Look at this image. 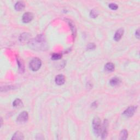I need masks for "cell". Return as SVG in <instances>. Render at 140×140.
<instances>
[{"label":"cell","instance_id":"obj_11","mask_svg":"<svg viewBox=\"0 0 140 140\" xmlns=\"http://www.w3.org/2000/svg\"><path fill=\"white\" fill-rule=\"evenodd\" d=\"M30 34H28V33H24L21 34L20 36L19 40L21 42H26L27 40H29L30 39Z\"/></svg>","mask_w":140,"mask_h":140},{"label":"cell","instance_id":"obj_2","mask_svg":"<svg viewBox=\"0 0 140 140\" xmlns=\"http://www.w3.org/2000/svg\"><path fill=\"white\" fill-rule=\"evenodd\" d=\"M102 124L101 120L99 117H96L94 119L93 122V128L94 134L98 136H101Z\"/></svg>","mask_w":140,"mask_h":140},{"label":"cell","instance_id":"obj_18","mask_svg":"<svg viewBox=\"0 0 140 140\" xmlns=\"http://www.w3.org/2000/svg\"><path fill=\"white\" fill-rule=\"evenodd\" d=\"M108 7H109V8H110L112 10H117L118 8V5L116 3H111L109 4V5H108Z\"/></svg>","mask_w":140,"mask_h":140},{"label":"cell","instance_id":"obj_9","mask_svg":"<svg viewBox=\"0 0 140 140\" xmlns=\"http://www.w3.org/2000/svg\"><path fill=\"white\" fill-rule=\"evenodd\" d=\"M55 81L56 83L58 85H62L64 83L65 81V78L64 76H63L62 75H58L55 77Z\"/></svg>","mask_w":140,"mask_h":140},{"label":"cell","instance_id":"obj_12","mask_svg":"<svg viewBox=\"0 0 140 140\" xmlns=\"http://www.w3.org/2000/svg\"><path fill=\"white\" fill-rule=\"evenodd\" d=\"M105 69L108 72H112L115 70V65L111 62H108L105 65Z\"/></svg>","mask_w":140,"mask_h":140},{"label":"cell","instance_id":"obj_3","mask_svg":"<svg viewBox=\"0 0 140 140\" xmlns=\"http://www.w3.org/2000/svg\"><path fill=\"white\" fill-rule=\"evenodd\" d=\"M42 65L41 60L38 58H34L30 62V68L33 71H38Z\"/></svg>","mask_w":140,"mask_h":140},{"label":"cell","instance_id":"obj_1","mask_svg":"<svg viewBox=\"0 0 140 140\" xmlns=\"http://www.w3.org/2000/svg\"><path fill=\"white\" fill-rule=\"evenodd\" d=\"M28 45L32 49L38 50H44L48 48L46 41L43 35H39L36 38L30 39Z\"/></svg>","mask_w":140,"mask_h":140},{"label":"cell","instance_id":"obj_21","mask_svg":"<svg viewBox=\"0 0 140 140\" xmlns=\"http://www.w3.org/2000/svg\"><path fill=\"white\" fill-rule=\"evenodd\" d=\"M140 30L138 29L136 31V32H135V36L138 39L140 38Z\"/></svg>","mask_w":140,"mask_h":140},{"label":"cell","instance_id":"obj_13","mask_svg":"<svg viewBox=\"0 0 140 140\" xmlns=\"http://www.w3.org/2000/svg\"><path fill=\"white\" fill-rule=\"evenodd\" d=\"M24 139V136L23 134L19 132V131H17L14 135L13 136V138H12V140H23Z\"/></svg>","mask_w":140,"mask_h":140},{"label":"cell","instance_id":"obj_16","mask_svg":"<svg viewBox=\"0 0 140 140\" xmlns=\"http://www.w3.org/2000/svg\"><path fill=\"white\" fill-rule=\"evenodd\" d=\"M128 133L126 130H122L120 134V138L121 140H126L128 138Z\"/></svg>","mask_w":140,"mask_h":140},{"label":"cell","instance_id":"obj_20","mask_svg":"<svg viewBox=\"0 0 140 140\" xmlns=\"http://www.w3.org/2000/svg\"><path fill=\"white\" fill-rule=\"evenodd\" d=\"M95 45L94 43H89L87 45V49L88 50H92L95 49Z\"/></svg>","mask_w":140,"mask_h":140},{"label":"cell","instance_id":"obj_7","mask_svg":"<svg viewBox=\"0 0 140 140\" xmlns=\"http://www.w3.org/2000/svg\"><path fill=\"white\" fill-rule=\"evenodd\" d=\"M107 126H108V122L107 121H104V123L102 125V129L101 136L102 139H105L107 135Z\"/></svg>","mask_w":140,"mask_h":140},{"label":"cell","instance_id":"obj_6","mask_svg":"<svg viewBox=\"0 0 140 140\" xmlns=\"http://www.w3.org/2000/svg\"><path fill=\"white\" fill-rule=\"evenodd\" d=\"M33 18V15L32 13L26 12L24 14L22 18V20L24 23H28V22L32 21Z\"/></svg>","mask_w":140,"mask_h":140},{"label":"cell","instance_id":"obj_8","mask_svg":"<svg viewBox=\"0 0 140 140\" xmlns=\"http://www.w3.org/2000/svg\"><path fill=\"white\" fill-rule=\"evenodd\" d=\"M124 33V29L123 28H119L117 31L116 32L115 36H114V39L116 41H119L121 39L122 36L123 35Z\"/></svg>","mask_w":140,"mask_h":140},{"label":"cell","instance_id":"obj_4","mask_svg":"<svg viewBox=\"0 0 140 140\" xmlns=\"http://www.w3.org/2000/svg\"><path fill=\"white\" fill-rule=\"evenodd\" d=\"M28 118V113L27 112H22L17 117L16 121L18 123H25L27 121Z\"/></svg>","mask_w":140,"mask_h":140},{"label":"cell","instance_id":"obj_10","mask_svg":"<svg viewBox=\"0 0 140 140\" xmlns=\"http://www.w3.org/2000/svg\"><path fill=\"white\" fill-rule=\"evenodd\" d=\"M15 9L18 11H22L24 9L25 7V4L24 2L19 1L16 2L15 4Z\"/></svg>","mask_w":140,"mask_h":140},{"label":"cell","instance_id":"obj_14","mask_svg":"<svg viewBox=\"0 0 140 140\" xmlns=\"http://www.w3.org/2000/svg\"><path fill=\"white\" fill-rule=\"evenodd\" d=\"M13 106L14 107L16 108L21 107L22 106V102L21 101V100L17 99L14 101L13 103Z\"/></svg>","mask_w":140,"mask_h":140},{"label":"cell","instance_id":"obj_5","mask_svg":"<svg viewBox=\"0 0 140 140\" xmlns=\"http://www.w3.org/2000/svg\"><path fill=\"white\" fill-rule=\"evenodd\" d=\"M136 110V107L135 106H131L128 108L123 113V115L126 117H132L134 113L135 112Z\"/></svg>","mask_w":140,"mask_h":140},{"label":"cell","instance_id":"obj_19","mask_svg":"<svg viewBox=\"0 0 140 140\" xmlns=\"http://www.w3.org/2000/svg\"><path fill=\"white\" fill-rule=\"evenodd\" d=\"M98 13H97V12L95 10H93L91 11V12L90 13V16L91 17V18H95L98 16Z\"/></svg>","mask_w":140,"mask_h":140},{"label":"cell","instance_id":"obj_15","mask_svg":"<svg viewBox=\"0 0 140 140\" xmlns=\"http://www.w3.org/2000/svg\"><path fill=\"white\" fill-rule=\"evenodd\" d=\"M121 82V80H120L118 78H113L110 81V84L112 86H116L120 83Z\"/></svg>","mask_w":140,"mask_h":140},{"label":"cell","instance_id":"obj_17","mask_svg":"<svg viewBox=\"0 0 140 140\" xmlns=\"http://www.w3.org/2000/svg\"><path fill=\"white\" fill-rule=\"evenodd\" d=\"M62 55L60 54H54L53 55L51 56V59L53 60H59L61 58Z\"/></svg>","mask_w":140,"mask_h":140}]
</instances>
